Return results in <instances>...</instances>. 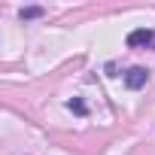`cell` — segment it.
<instances>
[{
	"label": "cell",
	"instance_id": "6da1fadb",
	"mask_svg": "<svg viewBox=\"0 0 155 155\" xmlns=\"http://www.w3.org/2000/svg\"><path fill=\"white\" fill-rule=\"evenodd\" d=\"M146 82H149V70H146V67H131V70L125 73V85H128L131 91L143 88Z\"/></svg>",
	"mask_w": 155,
	"mask_h": 155
},
{
	"label": "cell",
	"instance_id": "7a4b0ae2",
	"mask_svg": "<svg viewBox=\"0 0 155 155\" xmlns=\"http://www.w3.org/2000/svg\"><path fill=\"white\" fill-rule=\"evenodd\" d=\"M128 46H131V49H140V46H155V34H152V31H146V28L131 31V34H128Z\"/></svg>",
	"mask_w": 155,
	"mask_h": 155
},
{
	"label": "cell",
	"instance_id": "3957f363",
	"mask_svg": "<svg viewBox=\"0 0 155 155\" xmlns=\"http://www.w3.org/2000/svg\"><path fill=\"white\" fill-rule=\"evenodd\" d=\"M40 15H43L40 6H28V9H21V18H40Z\"/></svg>",
	"mask_w": 155,
	"mask_h": 155
},
{
	"label": "cell",
	"instance_id": "277c9868",
	"mask_svg": "<svg viewBox=\"0 0 155 155\" xmlns=\"http://www.w3.org/2000/svg\"><path fill=\"white\" fill-rule=\"evenodd\" d=\"M67 107H70L73 113H79V116H85V104H82V101H70Z\"/></svg>",
	"mask_w": 155,
	"mask_h": 155
}]
</instances>
